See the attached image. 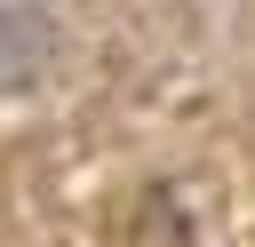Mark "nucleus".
<instances>
[{
    "label": "nucleus",
    "instance_id": "1",
    "mask_svg": "<svg viewBox=\"0 0 255 247\" xmlns=\"http://www.w3.org/2000/svg\"><path fill=\"white\" fill-rule=\"evenodd\" d=\"M40 56H48V24H40L32 8H0V96L24 88V80L40 72Z\"/></svg>",
    "mask_w": 255,
    "mask_h": 247
}]
</instances>
